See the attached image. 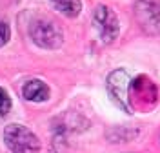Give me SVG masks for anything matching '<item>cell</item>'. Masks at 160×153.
Here are the masks:
<instances>
[{
	"mask_svg": "<svg viewBox=\"0 0 160 153\" xmlns=\"http://www.w3.org/2000/svg\"><path fill=\"white\" fill-rule=\"evenodd\" d=\"M138 135V130H131V128H113L108 131V139L111 142H129Z\"/></svg>",
	"mask_w": 160,
	"mask_h": 153,
	"instance_id": "ba28073f",
	"label": "cell"
},
{
	"mask_svg": "<svg viewBox=\"0 0 160 153\" xmlns=\"http://www.w3.org/2000/svg\"><path fill=\"white\" fill-rule=\"evenodd\" d=\"M11 38V28L6 20H0V48H4Z\"/></svg>",
	"mask_w": 160,
	"mask_h": 153,
	"instance_id": "30bf717a",
	"label": "cell"
},
{
	"mask_svg": "<svg viewBox=\"0 0 160 153\" xmlns=\"http://www.w3.org/2000/svg\"><path fill=\"white\" fill-rule=\"evenodd\" d=\"M2 137L11 153H40L38 137L22 124H8Z\"/></svg>",
	"mask_w": 160,
	"mask_h": 153,
	"instance_id": "6da1fadb",
	"label": "cell"
},
{
	"mask_svg": "<svg viewBox=\"0 0 160 153\" xmlns=\"http://www.w3.org/2000/svg\"><path fill=\"white\" fill-rule=\"evenodd\" d=\"M9 111H11V97L9 93L0 86V117H6Z\"/></svg>",
	"mask_w": 160,
	"mask_h": 153,
	"instance_id": "9c48e42d",
	"label": "cell"
},
{
	"mask_svg": "<svg viewBox=\"0 0 160 153\" xmlns=\"http://www.w3.org/2000/svg\"><path fill=\"white\" fill-rule=\"evenodd\" d=\"M51 4L57 11H60L62 15H66L69 18L78 17L80 11H82V2L80 0H51Z\"/></svg>",
	"mask_w": 160,
	"mask_h": 153,
	"instance_id": "52a82bcc",
	"label": "cell"
},
{
	"mask_svg": "<svg viewBox=\"0 0 160 153\" xmlns=\"http://www.w3.org/2000/svg\"><path fill=\"white\" fill-rule=\"evenodd\" d=\"M93 22H95V28L98 31L102 42L109 44V42H113L118 37L120 24H118V18H117L115 11L111 8L104 6V4L97 6L95 11H93Z\"/></svg>",
	"mask_w": 160,
	"mask_h": 153,
	"instance_id": "5b68a950",
	"label": "cell"
},
{
	"mask_svg": "<svg viewBox=\"0 0 160 153\" xmlns=\"http://www.w3.org/2000/svg\"><path fill=\"white\" fill-rule=\"evenodd\" d=\"M133 15L146 35H160V0H137L133 6Z\"/></svg>",
	"mask_w": 160,
	"mask_h": 153,
	"instance_id": "7a4b0ae2",
	"label": "cell"
},
{
	"mask_svg": "<svg viewBox=\"0 0 160 153\" xmlns=\"http://www.w3.org/2000/svg\"><path fill=\"white\" fill-rule=\"evenodd\" d=\"M106 88L109 93L111 100L118 106L122 111L131 113V104H129V88H131V79L126 69H115L109 73Z\"/></svg>",
	"mask_w": 160,
	"mask_h": 153,
	"instance_id": "277c9868",
	"label": "cell"
},
{
	"mask_svg": "<svg viewBox=\"0 0 160 153\" xmlns=\"http://www.w3.org/2000/svg\"><path fill=\"white\" fill-rule=\"evenodd\" d=\"M29 37L42 49H57L64 44L60 28L51 20H35L29 28Z\"/></svg>",
	"mask_w": 160,
	"mask_h": 153,
	"instance_id": "3957f363",
	"label": "cell"
},
{
	"mask_svg": "<svg viewBox=\"0 0 160 153\" xmlns=\"http://www.w3.org/2000/svg\"><path fill=\"white\" fill-rule=\"evenodd\" d=\"M22 95H24L26 100L29 102H46L49 99V88L40 79H33V80H28L24 84Z\"/></svg>",
	"mask_w": 160,
	"mask_h": 153,
	"instance_id": "8992f818",
	"label": "cell"
}]
</instances>
